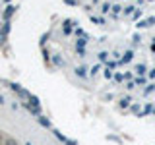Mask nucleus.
Here are the masks:
<instances>
[{"label":"nucleus","instance_id":"nucleus-1","mask_svg":"<svg viewBox=\"0 0 155 145\" xmlns=\"http://www.w3.org/2000/svg\"><path fill=\"white\" fill-rule=\"evenodd\" d=\"M14 14H16V6H8V8H6V12L2 14V19H4V21H8V19L12 18Z\"/></svg>","mask_w":155,"mask_h":145},{"label":"nucleus","instance_id":"nucleus-2","mask_svg":"<svg viewBox=\"0 0 155 145\" xmlns=\"http://www.w3.org/2000/svg\"><path fill=\"white\" fill-rule=\"evenodd\" d=\"M2 145H18V141L14 137H4V143Z\"/></svg>","mask_w":155,"mask_h":145},{"label":"nucleus","instance_id":"nucleus-3","mask_svg":"<svg viewBox=\"0 0 155 145\" xmlns=\"http://www.w3.org/2000/svg\"><path fill=\"white\" fill-rule=\"evenodd\" d=\"M132 58H134V50H128V52L124 54V58H122V60H124V62H130Z\"/></svg>","mask_w":155,"mask_h":145},{"label":"nucleus","instance_id":"nucleus-4","mask_svg":"<svg viewBox=\"0 0 155 145\" xmlns=\"http://www.w3.org/2000/svg\"><path fill=\"white\" fill-rule=\"evenodd\" d=\"M76 74L81 76V77H85V68L84 66H81V68H76Z\"/></svg>","mask_w":155,"mask_h":145},{"label":"nucleus","instance_id":"nucleus-5","mask_svg":"<svg viewBox=\"0 0 155 145\" xmlns=\"http://www.w3.org/2000/svg\"><path fill=\"white\" fill-rule=\"evenodd\" d=\"M62 31H64V33H66V35H68V33H70V31H72V27H70V23H64V27H62Z\"/></svg>","mask_w":155,"mask_h":145},{"label":"nucleus","instance_id":"nucleus-6","mask_svg":"<svg viewBox=\"0 0 155 145\" xmlns=\"http://www.w3.org/2000/svg\"><path fill=\"white\" fill-rule=\"evenodd\" d=\"M136 72H138V74H145V66H138V68H136Z\"/></svg>","mask_w":155,"mask_h":145},{"label":"nucleus","instance_id":"nucleus-7","mask_svg":"<svg viewBox=\"0 0 155 145\" xmlns=\"http://www.w3.org/2000/svg\"><path fill=\"white\" fill-rule=\"evenodd\" d=\"M109 10H110V6H109V4H103V10H101V12H103V14H107Z\"/></svg>","mask_w":155,"mask_h":145},{"label":"nucleus","instance_id":"nucleus-8","mask_svg":"<svg viewBox=\"0 0 155 145\" xmlns=\"http://www.w3.org/2000/svg\"><path fill=\"white\" fill-rule=\"evenodd\" d=\"M99 70H101V68H99V66H93V68H91V74H93V76H95V74H97V72H99Z\"/></svg>","mask_w":155,"mask_h":145},{"label":"nucleus","instance_id":"nucleus-9","mask_svg":"<svg viewBox=\"0 0 155 145\" xmlns=\"http://www.w3.org/2000/svg\"><path fill=\"white\" fill-rule=\"evenodd\" d=\"M99 58L101 60H107V52H99Z\"/></svg>","mask_w":155,"mask_h":145},{"label":"nucleus","instance_id":"nucleus-10","mask_svg":"<svg viewBox=\"0 0 155 145\" xmlns=\"http://www.w3.org/2000/svg\"><path fill=\"white\" fill-rule=\"evenodd\" d=\"M4 37H6V35H4V33L0 31V45H2V43H4Z\"/></svg>","mask_w":155,"mask_h":145},{"label":"nucleus","instance_id":"nucleus-11","mask_svg":"<svg viewBox=\"0 0 155 145\" xmlns=\"http://www.w3.org/2000/svg\"><path fill=\"white\" fill-rule=\"evenodd\" d=\"M2 143H4V135L0 134V145H2Z\"/></svg>","mask_w":155,"mask_h":145},{"label":"nucleus","instance_id":"nucleus-12","mask_svg":"<svg viewBox=\"0 0 155 145\" xmlns=\"http://www.w3.org/2000/svg\"><path fill=\"white\" fill-rule=\"evenodd\" d=\"M6 2H10V0H6Z\"/></svg>","mask_w":155,"mask_h":145}]
</instances>
